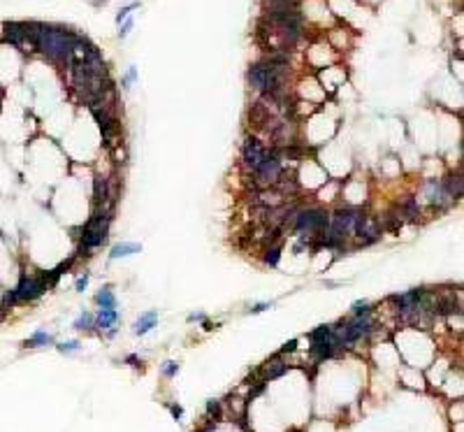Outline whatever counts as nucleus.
<instances>
[{"label":"nucleus","instance_id":"nucleus-1","mask_svg":"<svg viewBox=\"0 0 464 432\" xmlns=\"http://www.w3.org/2000/svg\"><path fill=\"white\" fill-rule=\"evenodd\" d=\"M26 26L28 35H30V47L40 49L44 56H49L51 61L58 63L70 61L74 47L81 40L79 35H74L72 30H65V28H53L44 26V24H26Z\"/></svg>","mask_w":464,"mask_h":432},{"label":"nucleus","instance_id":"nucleus-2","mask_svg":"<svg viewBox=\"0 0 464 432\" xmlns=\"http://www.w3.org/2000/svg\"><path fill=\"white\" fill-rule=\"evenodd\" d=\"M309 339H311V353H314V358H318V360L330 358V356H334L337 349H342L337 328H332V326H320L318 330H314V332L309 335Z\"/></svg>","mask_w":464,"mask_h":432},{"label":"nucleus","instance_id":"nucleus-3","mask_svg":"<svg viewBox=\"0 0 464 432\" xmlns=\"http://www.w3.org/2000/svg\"><path fill=\"white\" fill-rule=\"evenodd\" d=\"M293 226L302 237H314V235H325V230L330 226V216L323 209H304L297 214V219L293 221Z\"/></svg>","mask_w":464,"mask_h":432},{"label":"nucleus","instance_id":"nucleus-4","mask_svg":"<svg viewBox=\"0 0 464 432\" xmlns=\"http://www.w3.org/2000/svg\"><path fill=\"white\" fill-rule=\"evenodd\" d=\"M107 226H109V216L107 214H98L84 230V239H81V254H88L91 249L100 247L107 237Z\"/></svg>","mask_w":464,"mask_h":432},{"label":"nucleus","instance_id":"nucleus-5","mask_svg":"<svg viewBox=\"0 0 464 432\" xmlns=\"http://www.w3.org/2000/svg\"><path fill=\"white\" fill-rule=\"evenodd\" d=\"M255 172V177L260 179V181H265V184H274L276 179H279V175H281V160H279V156L274 153V151H267L265 153V158L260 160V165L253 170Z\"/></svg>","mask_w":464,"mask_h":432},{"label":"nucleus","instance_id":"nucleus-6","mask_svg":"<svg viewBox=\"0 0 464 432\" xmlns=\"http://www.w3.org/2000/svg\"><path fill=\"white\" fill-rule=\"evenodd\" d=\"M5 40L12 42L14 47H26V44H30L28 26L26 24H5Z\"/></svg>","mask_w":464,"mask_h":432},{"label":"nucleus","instance_id":"nucleus-7","mask_svg":"<svg viewBox=\"0 0 464 432\" xmlns=\"http://www.w3.org/2000/svg\"><path fill=\"white\" fill-rule=\"evenodd\" d=\"M265 153H267V151H265V147L258 140H248L244 144V163L251 170H255L260 165V160L265 158Z\"/></svg>","mask_w":464,"mask_h":432},{"label":"nucleus","instance_id":"nucleus-8","mask_svg":"<svg viewBox=\"0 0 464 432\" xmlns=\"http://www.w3.org/2000/svg\"><path fill=\"white\" fill-rule=\"evenodd\" d=\"M427 198L432 204H446L448 203V195L443 193V186L441 181H429L427 184Z\"/></svg>","mask_w":464,"mask_h":432},{"label":"nucleus","instance_id":"nucleus-9","mask_svg":"<svg viewBox=\"0 0 464 432\" xmlns=\"http://www.w3.org/2000/svg\"><path fill=\"white\" fill-rule=\"evenodd\" d=\"M156 323H158V314L156 311H147V314H142L140 321L135 323V332H137V335H147Z\"/></svg>","mask_w":464,"mask_h":432},{"label":"nucleus","instance_id":"nucleus-10","mask_svg":"<svg viewBox=\"0 0 464 432\" xmlns=\"http://www.w3.org/2000/svg\"><path fill=\"white\" fill-rule=\"evenodd\" d=\"M140 251H142L140 244H132V242H123V244H116V247L112 249V254H109V258H112V260H116V258L132 256V254H140Z\"/></svg>","mask_w":464,"mask_h":432},{"label":"nucleus","instance_id":"nucleus-11","mask_svg":"<svg viewBox=\"0 0 464 432\" xmlns=\"http://www.w3.org/2000/svg\"><path fill=\"white\" fill-rule=\"evenodd\" d=\"M441 186H443V193L448 195V200L462 195V179H460V177H450L446 181H441Z\"/></svg>","mask_w":464,"mask_h":432},{"label":"nucleus","instance_id":"nucleus-12","mask_svg":"<svg viewBox=\"0 0 464 432\" xmlns=\"http://www.w3.org/2000/svg\"><path fill=\"white\" fill-rule=\"evenodd\" d=\"M116 321H119L116 309H100V314H98V326L102 328V330H109Z\"/></svg>","mask_w":464,"mask_h":432},{"label":"nucleus","instance_id":"nucleus-13","mask_svg":"<svg viewBox=\"0 0 464 432\" xmlns=\"http://www.w3.org/2000/svg\"><path fill=\"white\" fill-rule=\"evenodd\" d=\"M96 302L100 305V309H114L116 307V298H114V293L109 291V288H102V291L98 293Z\"/></svg>","mask_w":464,"mask_h":432},{"label":"nucleus","instance_id":"nucleus-14","mask_svg":"<svg viewBox=\"0 0 464 432\" xmlns=\"http://www.w3.org/2000/svg\"><path fill=\"white\" fill-rule=\"evenodd\" d=\"M283 372H286V365H283V362L271 360V362H267V367H265V379H276Z\"/></svg>","mask_w":464,"mask_h":432},{"label":"nucleus","instance_id":"nucleus-15","mask_svg":"<svg viewBox=\"0 0 464 432\" xmlns=\"http://www.w3.org/2000/svg\"><path fill=\"white\" fill-rule=\"evenodd\" d=\"M399 212L406 214V219L409 221H413L415 216H418V203H415L413 198H406V200L402 203V207H399Z\"/></svg>","mask_w":464,"mask_h":432},{"label":"nucleus","instance_id":"nucleus-16","mask_svg":"<svg viewBox=\"0 0 464 432\" xmlns=\"http://www.w3.org/2000/svg\"><path fill=\"white\" fill-rule=\"evenodd\" d=\"M49 342H51V335H47V332L40 330V332H35V335L28 339L26 346H42V344H49Z\"/></svg>","mask_w":464,"mask_h":432},{"label":"nucleus","instance_id":"nucleus-17","mask_svg":"<svg viewBox=\"0 0 464 432\" xmlns=\"http://www.w3.org/2000/svg\"><path fill=\"white\" fill-rule=\"evenodd\" d=\"M279 254H281V249H279V247L269 249V251H267V258H265V260H267V265H271V267H274V265L279 263Z\"/></svg>","mask_w":464,"mask_h":432},{"label":"nucleus","instance_id":"nucleus-18","mask_svg":"<svg viewBox=\"0 0 464 432\" xmlns=\"http://www.w3.org/2000/svg\"><path fill=\"white\" fill-rule=\"evenodd\" d=\"M91 323H93V318L88 316V314H84V316H79L77 321H74V328H77V330H84V328H91Z\"/></svg>","mask_w":464,"mask_h":432},{"label":"nucleus","instance_id":"nucleus-19","mask_svg":"<svg viewBox=\"0 0 464 432\" xmlns=\"http://www.w3.org/2000/svg\"><path fill=\"white\" fill-rule=\"evenodd\" d=\"M176 370H179V365H176V362H172V360L163 365V374H165V377H174Z\"/></svg>","mask_w":464,"mask_h":432},{"label":"nucleus","instance_id":"nucleus-20","mask_svg":"<svg viewBox=\"0 0 464 432\" xmlns=\"http://www.w3.org/2000/svg\"><path fill=\"white\" fill-rule=\"evenodd\" d=\"M353 311H355L358 316L367 314V311H369V309H367V302H355V305H353Z\"/></svg>","mask_w":464,"mask_h":432},{"label":"nucleus","instance_id":"nucleus-21","mask_svg":"<svg viewBox=\"0 0 464 432\" xmlns=\"http://www.w3.org/2000/svg\"><path fill=\"white\" fill-rule=\"evenodd\" d=\"M77 342H65V344H61V346H58V349H61V351L63 353H72V351H77Z\"/></svg>","mask_w":464,"mask_h":432},{"label":"nucleus","instance_id":"nucleus-22","mask_svg":"<svg viewBox=\"0 0 464 432\" xmlns=\"http://www.w3.org/2000/svg\"><path fill=\"white\" fill-rule=\"evenodd\" d=\"M132 81H135V70H128V75H125V79H123V86H130Z\"/></svg>","mask_w":464,"mask_h":432},{"label":"nucleus","instance_id":"nucleus-23","mask_svg":"<svg viewBox=\"0 0 464 432\" xmlns=\"http://www.w3.org/2000/svg\"><path fill=\"white\" fill-rule=\"evenodd\" d=\"M88 286V277H79L77 279V291H84Z\"/></svg>","mask_w":464,"mask_h":432},{"label":"nucleus","instance_id":"nucleus-24","mask_svg":"<svg viewBox=\"0 0 464 432\" xmlns=\"http://www.w3.org/2000/svg\"><path fill=\"white\" fill-rule=\"evenodd\" d=\"M130 28H132V21H125V24H123V28L119 30V33H121V35H128V33H130Z\"/></svg>","mask_w":464,"mask_h":432},{"label":"nucleus","instance_id":"nucleus-25","mask_svg":"<svg viewBox=\"0 0 464 432\" xmlns=\"http://www.w3.org/2000/svg\"><path fill=\"white\" fill-rule=\"evenodd\" d=\"M269 307H271V305H265V302H263V305H255L251 311H253V314H258V311H265V309H269Z\"/></svg>","mask_w":464,"mask_h":432},{"label":"nucleus","instance_id":"nucleus-26","mask_svg":"<svg viewBox=\"0 0 464 432\" xmlns=\"http://www.w3.org/2000/svg\"><path fill=\"white\" fill-rule=\"evenodd\" d=\"M295 346H297V342H290V344H286V346H283V351H293Z\"/></svg>","mask_w":464,"mask_h":432},{"label":"nucleus","instance_id":"nucleus-27","mask_svg":"<svg viewBox=\"0 0 464 432\" xmlns=\"http://www.w3.org/2000/svg\"><path fill=\"white\" fill-rule=\"evenodd\" d=\"M172 414H174L176 418H181V409H179V407H172Z\"/></svg>","mask_w":464,"mask_h":432}]
</instances>
